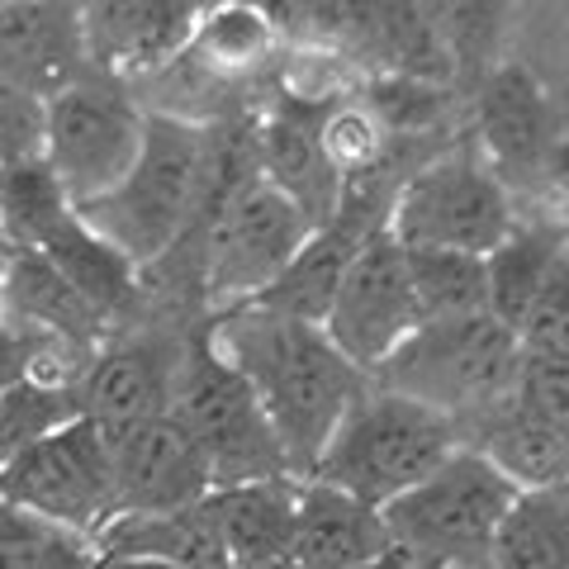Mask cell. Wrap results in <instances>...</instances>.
Listing matches in <instances>:
<instances>
[{"label": "cell", "instance_id": "1", "mask_svg": "<svg viewBox=\"0 0 569 569\" xmlns=\"http://www.w3.org/2000/svg\"><path fill=\"white\" fill-rule=\"evenodd\" d=\"M213 342L257 389L290 470L309 479L337 422L370 389V376L351 366L318 323L261 305L213 318Z\"/></svg>", "mask_w": 569, "mask_h": 569}, {"label": "cell", "instance_id": "2", "mask_svg": "<svg viewBox=\"0 0 569 569\" xmlns=\"http://www.w3.org/2000/svg\"><path fill=\"white\" fill-rule=\"evenodd\" d=\"M209 200V123L148 110V138L133 171L86 204L81 219L114 242L133 266H148L181 247L204 223Z\"/></svg>", "mask_w": 569, "mask_h": 569}, {"label": "cell", "instance_id": "3", "mask_svg": "<svg viewBox=\"0 0 569 569\" xmlns=\"http://www.w3.org/2000/svg\"><path fill=\"white\" fill-rule=\"evenodd\" d=\"M460 447H466V437L451 418L370 380L366 395L351 403V413L337 422L328 451L318 456L309 479L347 489L370 508H389L437 466H447Z\"/></svg>", "mask_w": 569, "mask_h": 569}, {"label": "cell", "instance_id": "4", "mask_svg": "<svg viewBox=\"0 0 569 569\" xmlns=\"http://www.w3.org/2000/svg\"><path fill=\"white\" fill-rule=\"evenodd\" d=\"M518 370L522 337L493 313H479L451 318V323H422L370 380L451 418L466 437L470 422L518 395Z\"/></svg>", "mask_w": 569, "mask_h": 569}, {"label": "cell", "instance_id": "5", "mask_svg": "<svg viewBox=\"0 0 569 569\" xmlns=\"http://www.w3.org/2000/svg\"><path fill=\"white\" fill-rule=\"evenodd\" d=\"M171 418L186 427L200 447L213 489L257 485V479L295 475L257 389L213 342V323L186 342L181 380H176Z\"/></svg>", "mask_w": 569, "mask_h": 569}, {"label": "cell", "instance_id": "6", "mask_svg": "<svg viewBox=\"0 0 569 569\" xmlns=\"http://www.w3.org/2000/svg\"><path fill=\"white\" fill-rule=\"evenodd\" d=\"M522 489L485 460L475 447H460L447 466L399 493L385 512L389 541L413 560H441V565H470L489 569L498 527H503L512 498Z\"/></svg>", "mask_w": 569, "mask_h": 569}, {"label": "cell", "instance_id": "7", "mask_svg": "<svg viewBox=\"0 0 569 569\" xmlns=\"http://www.w3.org/2000/svg\"><path fill=\"white\" fill-rule=\"evenodd\" d=\"M518 223V200L489 171L470 133L427 162L399 186L389 204V233L399 247H437V252L489 257Z\"/></svg>", "mask_w": 569, "mask_h": 569}, {"label": "cell", "instance_id": "8", "mask_svg": "<svg viewBox=\"0 0 569 569\" xmlns=\"http://www.w3.org/2000/svg\"><path fill=\"white\" fill-rule=\"evenodd\" d=\"M313 228L318 223L309 213L261 176L252 186H242L228 204L213 209L190 233L194 252H200L209 313L223 318L233 309L257 305L280 280L284 266L295 261L299 247L313 238Z\"/></svg>", "mask_w": 569, "mask_h": 569}, {"label": "cell", "instance_id": "9", "mask_svg": "<svg viewBox=\"0 0 569 569\" xmlns=\"http://www.w3.org/2000/svg\"><path fill=\"white\" fill-rule=\"evenodd\" d=\"M142 138H148V104L133 96L129 81L91 71L43 110V162L86 209L104 200L133 171Z\"/></svg>", "mask_w": 569, "mask_h": 569}, {"label": "cell", "instance_id": "10", "mask_svg": "<svg viewBox=\"0 0 569 569\" xmlns=\"http://www.w3.org/2000/svg\"><path fill=\"white\" fill-rule=\"evenodd\" d=\"M565 129L569 123L550 86L522 58L493 67L470 86V142L518 209H550L546 176Z\"/></svg>", "mask_w": 569, "mask_h": 569}, {"label": "cell", "instance_id": "11", "mask_svg": "<svg viewBox=\"0 0 569 569\" xmlns=\"http://www.w3.org/2000/svg\"><path fill=\"white\" fill-rule=\"evenodd\" d=\"M0 498L33 512V518L58 522L77 531V537L96 541L119 518L104 427L91 418H77L58 427L52 437L33 441L10 466H0Z\"/></svg>", "mask_w": 569, "mask_h": 569}, {"label": "cell", "instance_id": "12", "mask_svg": "<svg viewBox=\"0 0 569 569\" xmlns=\"http://www.w3.org/2000/svg\"><path fill=\"white\" fill-rule=\"evenodd\" d=\"M194 332L157 323V318H133V323L114 328L96 347L91 361H86L77 385H71L81 418L100 422L104 432L148 422V418H167L176 399V380H181L186 342Z\"/></svg>", "mask_w": 569, "mask_h": 569}, {"label": "cell", "instance_id": "13", "mask_svg": "<svg viewBox=\"0 0 569 569\" xmlns=\"http://www.w3.org/2000/svg\"><path fill=\"white\" fill-rule=\"evenodd\" d=\"M418 328H422V313H418L413 284H408V257L389 228H376L361 242V252L351 257L342 284H337L323 332L351 366L376 376Z\"/></svg>", "mask_w": 569, "mask_h": 569}, {"label": "cell", "instance_id": "14", "mask_svg": "<svg viewBox=\"0 0 569 569\" xmlns=\"http://www.w3.org/2000/svg\"><path fill=\"white\" fill-rule=\"evenodd\" d=\"M104 437H110L119 518H133V512H181L213 493L200 447H194V437L171 413L133 422V427H114Z\"/></svg>", "mask_w": 569, "mask_h": 569}, {"label": "cell", "instance_id": "15", "mask_svg": "<svg viewBox=\"0 0 569 569\" xmlns=\"http://www.w3.org/2000/svg\"><path fill=\"white\" fill-rule=\"evenodd\" d=\"M328 104L305 100L295 91L276 86L257 110V157H261V181H271L280 194L309 213L323 228L337 204H342V176L328 167L323 142H318V119Z\"/></svg>", "mask_w": 569, "mask_h": 569}, {"label": "cell", "instance_id": "16", "mask_svg": "<svg viewBox=\"0 0 569 569\" xmlns=\"http://www.w3.org/2000/svg\"><path fill=\"white\" fill-rule=\"evenodd\" d=\"M77 0H6L0 6V77L43 104L91 77Z\"/></svg>", "mask_w": 569, "mask_h": 569}, {"label": "cell", "instance_id": "17", "mask_svg": "<svg viewBox=\"0 0 569 569\" xmlns=\"http://www.w3.org/2000/svg\"><path fill=\"white\" fill-rule=\"evenodd\" d=\"M284 58H290V43L252 0H219L204 14H194L190 39L181 48V62L194 77L242 100L252 91H276Z\"/></svg>", "mask_w": 569, "mask_h": 569}, {"label": "cell", "instance_id": "18", "mask_svg": "<svg viewBox=\"0 0 569 569\" xmlns=\"http://www.w3.org/2000/svg\"><path fill=\"white\" fill-rule=\"evenodd\" d=\"M91 67L119 81H148L181 58L190 14L176 0H77Z\"/></svg>", "mask_w": 569, "mask_h": 569}, {"label": "cell", "instance_id": "19", "mask_svg": "<svg viewBox=\"0 0 569 569\" xmlns=\"http://www.w3.org/2000/svg\"><path fill=\"white\" fill-rule=\"evenodd\" d=\"M299 475L257 479V485L213 489L209 512L223 537L233 569H295V527H299Z\"/></svg>", "mask_w": 569, "mask_h": 569}, {"label": "cell", "instance_id": "20", "mask_svg": "<svg viewBox=\"0 0 569 569\" xmlns=\"http://www.w3.org/2000/svg\"><path fill=\"white\" fill-rule=\"evenodd\" d=\"M389 541L385 512L332 489L323 479L299 485V527H295V569H366L385 560Z\"/></svg>", "mask_w": 569, "mask_h": 569}, {"label": "cell", "instance_id": "21", "mask_svg": "<svg viewBox=\"0 0 569 569\" xmlns=\"http://www.w3.org/2000/svg\"><path fill=\"white\" fill-rule=\"evenodd\" d=\"M569 247V219L556 209H518L512 233L485 257L489 271V313L503 328L522 332V323L546 295L556 261Z\"/></svg>", "mask_w": 569, "mask_h": 569}, {"label": "cell", "instance_id": "22", "mask_svg": "<svg viewBox=\"0 0 569 569\" xmlns=\"http://www.w3.org/2000/svg\"><path fill=\"white\" fill-rule=\"evenodd\" d=\"M413 10L466 91L493 67L518 58L522 0H413Z\"/></svg>", "mask_w": 569, "mask_h": 569}, {"label": "cell", "instance_id": "23", "mask_svg": "<svg viewBox=\"0 0 569 569\" xmlns=\"http://www.w3.org/2000/svg\"><path fill=\"white\" fill-rule=\"evenodd\" d=\"M39 252L58 266L62 280L100 313V323L110 332L123 328V323H133V318L142 313V276H138V266L123 257L114 242H104L96 228L81 219V209L52 228V238L39 247Z\"/></svg>", "mask_w": 569, "mask_h": 569}, {"label": "cell", "instance_id": "24", "mask_svg": "<svg viewBox=\"0 0 569 569\" xmlns=\"http://www.w3.org/2000/svg\"><path fill=\"white\" fill-rule=\"evenodd\" d=\"M466 447H475L485 460H493L518 489H550L569 485V427L531 413L512 395L493 413L466 427Z\"/></svg>", "mask_w": 569, "mask_h": 569}, {"label": "cell", "instance_id": "25", "mask_svg": "<svg viewBox=\"0 0 569 569\" xmlns=\"http://www.w3.org/2000/svg\"><path fill=\"white\" fill-rule=\"evenodd\" d=\"M96 556H142L176 569H233L228 565L223 537L213 527L209 498L181 512H133L114 518L96 537Z\"/></svg>", "mask_w": 569, "mask_h": 569}, {"label": "cell", "instance_id": "26", "mask_svg": "<svg viewBox=\"0 0 569 569\" xmlns=\"http://www.w3.org/2000/svg\"><path fill=\"white\" fill-rule=\"evenodd\" d=\"M489 569H569V485L522 489L512 498Z\"/></svg>", "mask_w": 569, "mask_h": 569}, {"label": "cell", "instance_id": "27", "mask_svg": "<svg viewBox=\"0 0 569 569\" xmlns=\"http://www.w3.org/2000/svg\"><path fill=\"white\" fill-rule=\"evenodd\" d=\"M408 284H413L422 323L489 313V271L475 252H437V247H403Z\"/></svg>", "mask_w": 569, "mask_h": 569}, {"label": "cell", "instance_id": "28", "mask_svg": "<svg viewBox=\"0 0 569 569\" xmlns=\"http://www.w3.org/2000/svg\"><path fill=\"white\" fill-rule=\"evenodd\" d=\"M71 213H77V204L43 157L0 167V219H6V238L14 252H39L52 238V228Z\"/></svg>", "mask_w": 569, "mask_h": 569}, {"label": "cell", "instance_id": "29", "mask_svg": "<svg viewBox=\"0 0 569 569\" xmlns=\"http://www.w3.org/2000/svg\"><path fill=\"white\" fill-rule=\"evenodd\" d=\"M318 142H323L328 167L347 181H366V176L385 171L395 162V138L385 133V123L370 114V104L361 91H351L342 100H332L323 119H318Z\"/></svg>", "mask_w": 569, "mask_h": 569}, {"label": "cell", "instance_id": "30", "mask_svg": "<svg viewBox=\"0 0 569 569\" xmlns=\"http://www.w3.org/2000/svg\"><path fill=\"white\" fill-rule=\"evenodd\" d=\"M96 541L0 498V569H91Z\"/></svg>", "mask_w": 569, "mask_h": 569}, {"label": "cell", "instance_id": "31", "mask_svg": "<svg viewBox=\"0 0 569 569\" xmlns=\"http://www.w3.org/2000/svg\"><path fill=\"white\" fill-rule=\"evenodd\" d=\"M81 403L71 385H48V380H20L10 389H0V466H10L20 451H29L33 441L52 437L58 427L77 422Z\"/></svg>", "mask_w": 569, "mask_h": 569}, {"label": "cell", "instance_id": "32", "mask_svg": "<svg viewBox=\"0 0 569 569\" xmlns=\"http://www.w3.org/2000/svg\"><path fill=\"white\" fill-rule=\"evenodd\" d=\"M43 110L48 104L39 96L0 77V167L43 157Z\"/></svg>", "mask_w": 569, "mask_h": 569}, {"label": "cell", "instance_id": "33", "mask_svg": "<svg viewBox=\"0 0 569 569\" xmlns=\"http://www.w3.org/2000/svg\"><path fill=\"white\" fill-rule=\"evenodd\" d=\"M522 351H541V356H565L569 361V247L556 261V276H550L546 295L537 299V309L522 323Z\"/></svg>", "mask_w": 569, "mask_h": 569}, {"label": "cell", "instance_id": "34", "mask_svg": "<svg viewBox=\"0 0 569 569\" xmlns=\"http://www.w3.org/2000/svg\"><path fill=\"white\" fill-rule=\"evenodd\" d=\"M518 403H527L531 413H541V418H550V422L569 427V361H565V356L522 351Z\"/></svg>", "mask_w": 569, "mask_h": 569}, {"label": "cell", "instance_id": "35", "mask_svg": "<svg viewBox=\"0 0 569 569\" xmlns=\"http://www.w3.org/2000/svg\"><path fill=\"white\" fill-rule=\"evenodd\" d=\"M546 200H550V209L565 213V219H569V129H565V138L556 142V157H550Z\"/></svg>", "mask_w": 569, "mask_h": 569}, {"label": "cell", "instance_id": "36", "mask_svg": "<svg viewBox=\"0 0 569 569\" xmlns=\"http://www.w3.org/2000/svg\"><path fill=\"white\" fill-rule=\"evenodd\" d=\"M96 569H176V565L142 560V556H96Z\"/></svg>", "mask_w": 569, "mask_h": 569}, {"label": "cell", "instance_id": "37", "mask_svg": "<svg viewBox=\"0 0 569 569\" xmlns=\"http://www.w3.org/2000/svg\"><path fill=\"white\" fill-rule=\"evenodd\" d=\"M176 6H181V10L190 14V20H194V14H204L209 6H219V0H176Z\"/></svg>", "mask_w": 569, "mask_h": 569}, {"label": "cell", "instance_id": "38", "mask_svg": "<svg viewBox=\"0 0 569 569\" xmlns=\"http://www.w3.org/2000/svg\"><path fill=\"white\" fill-rule=\"evenodd\" d=\"M408 569H470V565H441V560H413L408 556Z\"/></svg>", "mask_w": 569, "mask_h": 569}, {"label": "cell", "instance_id": "39", "mask_svg": "<svg viewBox=\"0 0 569 569\" xmlns=\"http://www.w3.org/2000/svg\"><path fill=\"white\" fill-rule=\"evenodd\" d=\"M10 252H14V247H10V238H6V219H0V266L10 261Z\"/></svg>", "mask_w": 569, "mask_h": 569}, {"label": "cell", "instance_id": "40", "mask_svg": "<svg viewBox=\"0 0 569 569\" xmlns=\"http://www.w3.org/2000/svg\"><path fill=\"white\" fill-rule=\"evenodd\" d=\"M0 6H6V0H0Z\"/></svg>", "mask_w": 569, "mask_h": 569}]
</instances>
